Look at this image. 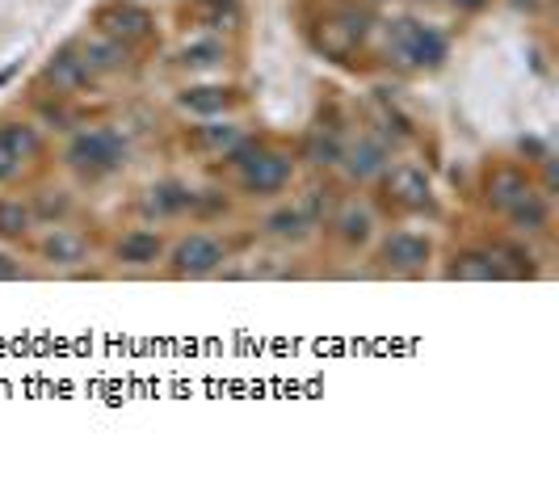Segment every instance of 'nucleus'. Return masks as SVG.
<instances>
[{"instance_id":"obj_1","label":"nucleus","mask_w":559,"mask_h":492,"mask_svg":"<svg viewBox=\"0 0 559 492\" xmlns=\"http://www.w3.org/2000/svg\"><path fill=\"white\" fill-rule=\"evenodd\" d=\"M126 161V144H122L114 131H89V135H80L72 144V164H80V169H118V164Z\"/></svg>"},{"instance_id":"obj_15","label":"nucleus","mask_w":559,"mask_h":492,"mask_svg":"<svg viewBox=\"0 0 559 492\" xmlns=\"http://www.w3.org/2000/svg\"><path fill=\"white\" fill-rule=\"evenodd\" d=\"M307 223H312V215H307V210H282V215H274V219H269V227H274L278 236H299Z\"/></svg>"},{"instance_id":"obj_18","label":"nucleus","mask_w":559,"mask_h":492,"mask_svg":"<svg viewBox=\"0 0 559 492\" xmlns=\"http://www.w3.org/2000/svg\"><path fill=\"white\" fill-rule=\"evenodd\" d=\"M349 169L358 172V177H366V172H375L378 169V148H362L358 156L349 161Z\"/></svg>"},{"instance_id":"obj_19","label":"nucleus","mask_w":559,"mask_h":492,"mask_svg":"<svg viewBox=\"0 0 559 492\" xmlns=\"http://www.w3.org/2000/svg\"><path fill=\"white\" fill-rule=\"evenodd\" d=\"M5 261H9V257H0V278H13V274H17V265H5Z\"/></svg>"},{"instance_id":"obj_6","label":"nucleus","mask_w":559,"mask_h":492,"mask_svg":"<svg viewBox=\"0 0 559 492\" xmlns=\"http://www.w3.org/2000/svg\"><path fill=\"white\" fill-rule=\"evenodd\" d=\"M429 257V245L421 240V236H391L387 245H383V261L387 265H396V270H416V265H425Z\"/></svg>"},{"instance_id":"obj_9","label":"nucleus","mask_w":559,"mask_h":492,"mask_svg":"<svg viewBox=\"0 0 559 492\" xmlns=\"http://www.w3.org/2000/svg\"><path fill=\"white\" fill-rule=\"evenodd\" d=\"M182 106L194 114H219L223 106H228V93H223V88H190L182 97Z\"/></svg>"},{"instance_id":"obj_11","label":"nucleus","mask_w":559,"mask_h":492,"mask_svg":"<svg viewBox=\"0 0 559 492\" xmlns=\"http://www.w3.org/2000/svg\"><path fill=\"white\" fill-rule=\"evenodd\" d=\"M47 257H55V261H80V257H85V240H80V236H68V232H55L47 240Z\"/></svg>"},{"instance_id":"obj_12","label":"nucleus","mask_w":559,"mask_h":492,"mask_svg":"<svg viewBox=\"0 0 559 492\" xmlns=\"http://www.w3.org/2000/svg\"><path fill=\"white\" fill-rule=\"evenodd\" d=\"M25 227H30V210L22 207V202H0V236H22Z\"/></svg>"},{"instance_id":"obj_8","label":"nucleus","mask_w":559,"mask_h":492,"mask_svg":"<svg viewBox=\"0 0 559 492\" xmlns=\"http://www.w3.org/2000/svg\"><path fill=\"white\" fill-rule=\"evenodd\" d=\"M118 257L131 261V265H147V261L160 257V240H156V236H147V232H135V236H126V240L118 245Z\"/></svg>"},{"instance_id":"obj_20","label":"nucleus","mask_w":559,"mask_h":492,"mask_svg":"<svg viewBox=\"0 0 559 492\" xmlns=\"http://www.w3.org/2000/svg\"><path fill=\"white\" fill-rule=\"evenodd\" d=\"M454 5H462V9H475V5H484V0H454Z\"/></svg>"},{"instance_id":"obj_7","label":"nucleus","mask_w":559,"mask_h":492,"mask_svg":"<svg viewBox=\"0 0 559 492\" xmlns=\"http://www.w3.org/2000/svg\"><path fill=\"white\" fill-rule=\"evenodd\" d=\"M391 190H396V198L408 202V207H425L429 202V181H425V172H416V169L391 172Z\"/></svg>"},{"instance_id":"obj_14","label":"nucleus","mask_w":559,"mask_h":492,"mask_svg":"<svg viewBox=\"0 0 559 492\" xmlns=\"http://www.w3.org/2000/svg\"><path fill=\"white\" fill-rule=\"evenodd\" d=\"M454 278H492L497 274V265L488 257H480V253H471V257H459V265H454Z\"/></svg>"},{"instance_id":"obj_5","label":"nucleus","mask_w":559,"mask_h":492,"mask_svg":"<svg viewBox=\"0 0 559 492\" xmlns=\"http://www.w3.org/2000/svg\"><path fill=\"white\" fill-rule=\"evenodd\" d=\"M34 144L38 139L30 126H5V131H0V181L22 169V161L34 152Z\"/></svg>"},{"instance_id":"obj_16","label":"nucleus","mask_w":559,"mask_h":492,"mask_svg":"<svg viewBox=\"0 0 559 492\" xmlns=\"http://www.w3.org/2000/svg\"><path fill=\"white\" fill-rule=\"evenodd\" d=\"M366 232H370V215L366 210H349L345 215V240H362Z\"/></svg>"},{"instance_id":"obj_4","label":"nucleus","mask_w":559,"mask_h":492,"mask_svg":"<svg viewBox=\"0 0 559 492\" xmlns=\"http://www.w3.org/2000/svg\"><path fill=\"white\" fill-rule=\"evenodd\" d=\"M286 177H291V161H286V156H256V161H248V169H244V185L256 190V194L282 190Z\"/></svg>"},{"instance_id":"obj_10","label":"nucleus","mask_w":559,"mask_h":492,"mask_svg":"<svg viewBox=\"0 0 559 492\" xmlns=\"http://www.w3.org/2000/svg\"><path fill=\"white\" fill-rule=\"evenodd\" d=\"M517 198H526L522 177H517V172H497V177H492V202H497V207H513Z\"/></svg>"},{"instance_id":"obj_3","label":"nucleus","mask_w":559,"mask_h":492,"mask_svg":"<svg viewBox=\"0 0 559 492\" xmlns=\"http://www.w3.org/2000/svg\"><path fill=\"white\" fill-rule=\"evenodd\" d=\"M223 261V248L210 236H190L177 253H172V270L177 274H210Z\"/></svg>"},{"instance_id":"obj_2","label":"nucleus","mask_w":559,"mask_h":492,"mask_svg":"<svg viewBox=\"0 0 559 492\" xmlns=\"http://www.w3.org/2000/svg\"><path fill=\"white\" fill-rule=\"evenodd\" d=\"M396 42H400L404 60H413V63H442L446 60V38H442L438 30H429V25L400 22Z\"/></svg>"},{"instance_id":"obj_17","label":"nucleus","mask_w":559,"mask_h":492,"mask_svg":"<svg viewBox=\"0 0 559 492\" xmlns=\"http://www.w3.org/2000/svg\"><path fill=\"white\" fill-rule=\"evenodd\" d=\"M219 60V47L215 42H202V47H185V63H194V68H202V63H215Z\"/></svg>"},{"instance_id":"obj_13","label":"nucleus","mask_w":559,"mask_h":492,"mask_svg":"<svg viewBox=\"0 0 559 492\" xmlns=\"http://www.w3.org/2000/svg\"><path fill=\"white\" fill-rule=\"evenodd\" d=\"M152 207L156 210H182V207H190L194 202V194H185L182 185H160V190H152Z\"/></svg>"}]
</instances>
